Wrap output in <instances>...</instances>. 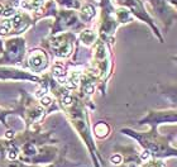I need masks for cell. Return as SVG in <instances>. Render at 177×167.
Listing matches in <instances>:
<instances>
[{
  "label": "cell",
  "instance_id": "cell-4",
  "mask_svg": "<svg viewBox=\"0 0 177 167\" xmlns=\"http://www.w3.org/2000/svg\"><path fill=\"white\" fill-rule=\"evenodd\" d=\"M159 91L169 103L173 104L175 108L177 109V82L171 84V85H165V86H159Z\"/></svg>",
  "mask_w": 177,
  "mask_h": 167
},
{
  "label": "cell",
  "instance_id": "cell-13",
  "mask_svg": "<svg viewBox=\"0 0 177 167\" xmlns=\"http://www.w3.org/2000/svg\"><path fill=\"white\" fill-rule=\"evenodd\" d=\"M167 2H169L173 6H175V9H176V12H177V0H167Z\"/></svg>",
  "mask_w": 177,
  "mask_h": 167
},
{
  "label": "cell",
  "instance_id": "cell-6",
  "mask_svg": "<svg viewBox=\"0 0 177 167\" xmlns=\"http://www.w3.org/2000/svg\"><path fill=\"white\" fill-rule=\"evenodd\" d=\"M80 39L85 46H91L96 39V34L93 31H84L80 35Z\"/></svg>",
  "mask_w": 177,
  "mask_h": 167
},
{
  "label": "cell",
  "instance_id": "cell-1",
  "mask_svg": "<svg viewBox=\"0 0 177 167\" xmlns=\"http://www.w3.org/2000/svg\"><path fill=\"white\" fill-rule=\"evenodd\" d=\"M122 133L137 139L143 149H146L151 155L152 158H168L177 157V148L171 146L168 138L161 135L157 132V128L151 127L149 132H134L132 129H122Z\"/></svg>",
  "mask_w": 177,
  "mask_h": 167
},
{
  "label": "cell",
  "instance_id": "cell-9",
  "mask_svg": "<svg viewBox=\"0 0 177 167\" xmlns=\"http://www.w3.org/2000/svg\"><path fill=\"white\" fill-rule=\"evenodd\" d=\"M41 4H42L41 0H29V3L23 2L22 3V6H23L24 9H37Z\"/></svg>",
  "mask_w": 177,
  "mask_h": 167
},
{
  "label": "cell",
  "instance_id": "cell-11",
  "mask_svg": "<svg viewBox=\"0 0 177 167\" xmlns=\"http://www.w3.org/2000/svg\"><path fill=\"white\" fill-rule=\"evenodd\" d=\"M52 101L53 100H52V98L49 95H43L41 98V103H42V105H43V106H49L52 104Z\"/></svg>",
  "mask_w": 177,
  "mask_h": 167
},
{
  "label": "cell",
  "instance_id": "cell-14",
  "mask_svg": "<svg viewBox=\"0 0 177 167\" xmlns=\"http://www.w3.org/2000/svg\"><path fill=\"white\" fill-rule=\"evenodd\" d=\"M172 61H175V62L177 63V56H173V57H172Z\"/></svg>",
  "mask_w": 177,
  "mask_h": 167
},
{
  "label": "cell",
  "instance_id": "cell-5",
  "mask_svg": "<svg viewBox=\"0 0 177 167\" xmlns=\"http://www.w3.org/2000/svg\"><path fill=\"white\" fill-rule=\"evenodd\" d=\"M94 132H95L96 137L105 138V137H108L109 133H110V127L106 124V123H104V122H99L94 127Z\"/></svg>",
  "mask_w": 177,
  "mask_h": 167
},
{
  "label": "cell",
  "instance_id": "cell-3",
  "mask_svg": "<svg viewBox=\"0 0 177 167\" xmlns=\"http://www.w3.org/2000/svg\"><path fill=\"white\" fill-rule=\"evenodd\" d=\"M28 62H29L31 68L42 70V68H44L47 65V57L43 52H41V51H34L29 58H28Z\"/></svg>",
  "mask_w": 177,
  "mask_h": 167
},
{
  "label": "cell",
  "instance_id": "cell-7",
  "mask_svg": "<svg viewBox=\"0 0 177 167\" xmlns=\"http://www.w3.org/2000/svg\"><path fill=\"white\" fill-rule=\"evenodd\" d=\"M95 14H96V12L93 5H85L81 9V15L85 20H90L93 17H95Z\"/></svg>",
  "mask_w": 177,
  "mask_h": 167
},
{
  "label": "cell",
  "instance_id": "cell-2",
  "mask_svg": "<svg viewBox=\"0 0 177 167\" xmlns=\"http://www.w3.org/2000/svg\"><path fill=\"white\" fill-rule=\"evenodd\" d=\"M140 124H149L153 128H157L163 123H177V109L168 110H152L142 119Z\"/></svg>",
  "mask_w": 177,
  "mask_h": 167
},
{
  "label": "cell",
  "instance_id": "cell-8",
  "mask_svg": "<svg viewBox=\"0 0 177 167\" xmlns=\"http://www.w3.org/2000/svg\"><path fill=\"white\" fill-rule=\"evenodd\" d=\"M79 163H74V162H70V161H67V159L65 158V156H62L57 162H54V163H52L49 167H76Z\"/></svg>",
  "mask_w": 177,
  "mask_h": 167
},
{
  "label": "cell",
  "instance_id": "cell-12",
  "mask_svg": "<svg viewBox=\"0 0 177 167\" xmlns=\"http://www.w3.org/2000/svg\"><path fill=\"white\" fill-rule=\"evenodd\" d=\"M14 14H15V12H14V9H5V12L3 13V15L4 17H11V15H14Z\"/></svg>",
  "mask_w": 177,
  "mask_h": 167
},
{
  "label": "cell",
  "instance_id": "cell-10",
  "mask_svg": "<svg viewBox=\"0 0 177 167\" xmlns=\"http://www.w3.org/2000/svg\"><path fill=\"white\" fill-rule=\"evenodd\" d=\"M9 29H10V23L8 20L0 24V33H2V34H6L9 32Z\"/></svg>",
  "mask_w": 177,
  "mask_h": 167
}]
</instances>
